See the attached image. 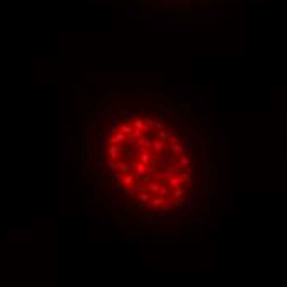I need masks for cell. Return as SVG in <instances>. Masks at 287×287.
Listing matches in <instances>:
<instances>
[{"instance_id": "cell-1", "label": "cell", "mask_w": 287, "mask_h": 287, "mask_svg": "<svg viewBox=\"0 0 287 287\" xmlns=\"http://www.w3.org/2000/svg\"><path fill=\"white\" fill-rule=\"evenodd\" d=\"M107 152H109V155H111L112 160L119 159V155H121V150H119V147H115V145H111L109 149H107Z\"/></svg>"}, {"instance_id": "cell-2", "label": "cell", "mask_w": 287, "mask_h": 287, "mask_svg": "<svg viewBox=\"0 0 287 287\" xmlns=\"http://www.w3.org/2000/svg\"><path fill=\"white\" fill-rule=\"evenodd\" d=\"M121 169H122V172H124V173H131L132 170H134V169H132V165H131V163H127V162H122L121 163Z\"/></svg>"}, {"instance_id": "cell-3", "label": "cell", "mask_w": 287, "mask_h": 287, "mask_svg": "<svg viewBox=\"0 0 287 287\" xmlns=\"http://www.w3.org/2000/svg\"><path fill=\"white\" fill-rule=\"evenodd\" d=\"M135 172H137V175H135V180H139V178H140V175L145 173V165H137V167H135Z\"/></svg>"}, {"instance_id": "cell-4", "label": "cell", "mask_w": 287, "mask_h": 287, "mask_svg": "<svg viewBox=\"0 0 287 287\" xmlns=\"http://www.w3.org/2000/svg\"><path fill=\"white\" fill-rule=\"evenodd\" d=\"M121 132H122V134H132V132H134V129H132L131 125L124 124V125H121Z\"/></svg>"}, {"instance_id": "cell-5", "label": "cell", "mask_w": 287, "mask_h": 287, "mask_svg": "<svg viewBox=\"0 0 287 287\" xmlns=\"http://www.w3.org/2000/svg\"><path fill=\"white\" fill-rule=\"evenodd\" d=\"M132 181H134V178H132L131 175H129V177H125V178H124V181H122V183H124V187H125V188H127V187H131V185H132Z\"/></svg>"}, {"instance_id": "cell-6", "label": "cell", "mask_w": 287, "mask_h": 287, "mask_svg": "<svg viewBox=\"0 0 287 287\" xmlns=\"http://www.w3.org/2000/svg\"><path fill=\"white\" fill-rule=\"evenodd\" d=\"M181 195H183V190H181V188H177L175 193H173V197L177 198V200H181Z\"/></svg>"}, {"instance_id": "cell-7", "label": "cell", "mask_w": 287, "mask_h": 287, "mask_svg": "<svg viewBox=\"0 0 287 287\" xmlns=\"http://www.w3.org/2000/svg\"><path fill=\"white\" fill-rule=\"evenodd\" d=\"M134 127H135V129H139V131L145 129V127H144V124H142V121H135V122H134Z\"/></svg>"}, {"instance_id": "cell-8", "label": "cell", "mask_w": 287, "mask_h": 287, "mask_svg": "<svg viewBox=\"0 0 287 287\" xmlns=\"http://www.w3.org/2000/svg\"><path fill=\"white\" fill-rule=\"evenodd\" d=\"M153 149H155L157 152H160V150H162V142H153Z\"/></svg>"}, {"instance_id": "cell-9", "label": "cell", "mask_w": 287, "mask_h": 287, "mask_svg": "<svg viewBox=\"0 0 287 287\" xmlns=\"http://www.w3.org/2000/svg\"><path fill=\"white\" fill-rule=\"evenodd\" d=\"M169 187H163V188H160V195H162V198H163V195H169Z\"/></svg>"}, {"instance_id": "cell-10", "label": "cell", "mask_w": 287, "mask_h": 287, "mask_svg": "<svg viewBox=\"0 0 287 287\" xmlns=\"http://www.w3.org/2000/svg\"><path fill=\"white\" fill-rule=\"evenodd\" d=\"M159 188H160L159 183H152V185H150V190H152V191H159Z\"/></svg>"}, {"instance_id": "cell-11", "label": "cell", "mask_w": 287, "mask_h": 287, "mask_svg": "<svg viewBox=\"0 0 287 287\" xmlns=\"http://www.w3.org/2000/svg\"><path fill=\"white\" fill-rule=\"evenodd\" d=\"M124 115H125V119H131V115H134V111H131V109H129V111H125Z\"/></svg>"}, {"instance_id": "cell-12", "label": "cell", "mask_w": 287, "mask_h": 287, "mask_svg": "<svg viewBox=\"0 0 287 287\" xmlns=\"http://www.w3.org/2000/svg\"><path fill=\"white\" fill-rule=\"evenodd\" d=\"M162 201H163V198L160 197V198H157V200H153V201H152V205H153V206H157V205H160Z\"/></svg>"}, {"instance_id": "cell-13", "label": "cell", "mask_w": 287, "mask_h": 287, "mask_svg": "<svg viewBox=\"0 0 287 287\" xmlns=\"http://www.w3.org/2000/svg\"><path fill=\"white\" fill-rule=\"evenodd\" d=\"M117 190H119V191H122V190H125V187H124L122 183H117Z\"/></svg>"}, {"instance_id": "cell-14", "label": "cell", "mask_w": 287, "mask_h": 287, "mask_svg": "<svg viewBox=\"0 0 287 287\" xmlns=\"http://www.w3.org/2000/svg\"><path fill=\"white\" fill-rule=\"evenodd\" d=\"M140 197H142V201H147V200H149V195H147V193L140 195Z\"/></svg>"}]
</instances>
